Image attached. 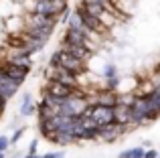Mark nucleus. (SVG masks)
Here are the masks:
<instances>
[{
	"instance_id": "f257e3e1",
	"label": "nucleus",
	"mask_w": 160,
	"mask_h": 158,
	"mask_svg": "<svg viewBox=\"0 0 160 158\" xmlns=\"http://www.w3.org/2000/svg\"><path fill=\"white\" fill-rule=\"evenodd\" d=\"M160 118V106L154 101L152 95H136L134 103L130 106V126L140 128Z\"/></svg>"
},
{
	"instance_id": "f03ea898",
	"label": "nucleus",
	"mask_w": 160,
	"mask_h": 158,
	"mask_svg": "<svg viewBox=\"0 0 160 158\" xmlns=\"http://www.w3.org/2000/svg\"><path fill=\"white\" fill-rule=\"evenodd\" d=\"M45 79H55V81L63 83V85H69V87H73V89H77V87H87L85 85V73L79 75V73H73L65 67L51 65V63H47V67H45Z\"/></svg>"
},
{
	"instance_id": "7ed1b4c3",
	"label": "nucleus",
	"mask_w": 160,
	"mask_h": 158,
	"mask_svg": "<svg viewBox=\"0 0 160 158\" xmlns=\"http://www.w3.org/2000/svg\"><path fill=\"white\" fill-rule=\"evenodd\" d=\"M49 63H51V65H59V67H65V69H69V71H73V73H79V75L87 73V65H89L87 61H83V59H79V57L71 55V53L63 51L61 47H57L51 53Z\"/></svg>"
},
{
	"instance_id": "20e7f679",
	"label": "nucleus",
	"mask_w": 160,
	"mask_h": 158,
	"mask_svg": "<svg viewBox=\"0 0 160 158\" xmlns=\"http://www.w3.org/2000/svg\"><path fill=\"white\" fill-rule=\"evenodd\" d=\"M61 39H63V41H69V43H73V45H81V47L89 49L91 53H99V49H102V45H98L89 35H85L83 31L73 28V27H65Z\"/></svg>"
},
{
	"instance_id": "39448f33",
	"label": "nucleus",
	"mask_w": 160,
	"mask_h": 158,
	"mask_svg": "<svg viewBox=\"0 0 160 158\" xmlns=\"http://www.w3.org/2000/svg\"><path fill=\"white\" fill-rule=\"evenodd\" d=\"M134 128L130 126H122V124H108V126H102L99 128V134H98V142H103V144H113V142H120L126 134Z\"/></svg>"
},
{
	"instance_id": "423d86ee",
	"label": "nucleus",
	"mask_w": 160,
	"mask_h": 158,
	"mask_svg": "<svg viewBox=\"0 0 160 158\" xmlns=\"http://www.w3.org/2000/svg\"><path fill=\"white\" fill-rule=\"evenodd\" d=\"M41 93H47V95H51V97H55L57 101L63 103L67 97L73 95V87L63 85V83L55 81V79H45V85L41 87Z\"/></svg>"
},
{
	"instance_id": "0eeeda50",
	"label": "nucleus",
	"mask_w": 160,
	"mask_h": 158,
	"mask_svg": "<svg viewBox=\"0 0 160 158\" xmlns=\"http://www.w3.org/2000/svg\"><path fill=\"white\" fill-rule=\"evenodd\" d=\"M99 128L108 126V124H113V107L109 106H99V103H91L85 111Z\"/></svg>"
},
{
	"instance_id": "6e6552de",
	"label": "nucleus",
	"mask_w": 160,
	"mask_h": 158,
	"mask_svg": "<svg viewBox=\"0 0 160 158\" xmlns=\"http://www.w3.org/2000/svg\"><path fill=\"white\" fill-rule=\"evenodd\" d=\"M0 71H2L4 75H8L12 81H16L18 85H22V83L28 79V75H31V71H28V69L20 67V65L10 63V61L2 59V57H0Z\"/></svg>"
},
{
	"instance_id": "1a4fd4ad",
	"label": "nucleus",
	"mask_w": 160,
	"mask_h": 158,
	"mask_svg": "<svg viewBox=\"0 0 160 158\" xmlns=\"http://www.w3.org/2000/svg\"><path fill=\"white\" fill-rule=\"evenodd\" d=\"M59 47L63 49V51H67V53H71V55H75V57H79V59H83V61H87L89 63L91 61V57L95 55V53H91L89 49H85V47H81V45H73V43H69V41H59Z\"/></svg>"
},
{
	"instance_id": "9d476101",
	"label": "nucleus",
	"mask_w": 160,
	"mask_h": 158,
	"mask_svg": "<svg viewBox=\"0 0 160 158\" xmlns=\"http://www.w3.org/2000/svg\"><path fill=\"white\" fill-rule=\"evenodd\" d=\"M18 83L16 81H12L8 75H4L2 71H0V93H2V97H6V99H12L16 93H18Z\"/></svg>"
},
{
	"instance_id": "9b49d317",
	"label": "nucleus",
	"mask_w": 160,
	"mask_h": 158,
	"mask_svg": "<svg viewBox=\"0 0 160 158\" xmlns=\"http://www.w3.org/2000/svg\"><path fill=\"white\" fill-rule=\"evenodd\" d=\"M24 8L20 2H14V0H0V18H8L12 14H22Z\"/></svg>"
},
{
	"instance_id": "f8f14e48",
	"label": "nucleus",
	"mask_w": 160,
	"mask_h": 158,
	"mask_svg": "<svg viewBox=\"0 0 160 158\" xmlns=\"http://www.w3.org/2000/svg\"><path fill=\"white\" fill-rule=\"evenodd\" d=\"M24 31V12L4 18V32H22Z\"/></svg>"
},
{
	"instance_id": "ddd939ff",
	"label": "nucleus",
	"mask_w": 160,
	"mask_h": 158,
	"mask_svg": "<svg viewBox=\"0 0 160 158\" xmlns=\"http://www.w3.org/2000/svg\"><path fill=\"white\" fill-rule=\"evenodd\" d=\"M18 114L22 118H31V116H37V101H32V95L31 93H24L22 95V101L18 106Z\"/></svg>"
},
{
	"instance_id": "4468645a",
	"label": "nucleus",
	"mask_w": 160,
	"mask_h": 158,
	"mask_svg": "<svg viewBox=\"0 0 160 158\" xmlns=\"http://www.w3.org/2000/svg\"><path fill=\"white\" fill-rule=\"evenodd\" d=\"M55 28L57 27H24V32L35 39H43V41H49L53 37Z\"/></svg>"
},
{
	"instance_id": "2eb2a0df",
	"label": "nucleus",
	"mask_w": 160,
	"mask_h": 158,
	"mask_svg": "<svg viewBox=\"0 0 160 158\" xmlns=\"http://www.w3.org/2000/svg\"><path fill=\"white\" fill-rule=\"evenodd\" d=\"M113 122L122 124V126H130V106H124V103H118L113 107ZM132 128V126H130Z\"/></svg>"
},
{
	"instance_id": "dca6fc26",
	"label": "nucleus",
	"mask_w": 160,
	"mask_h": 158,
	"mask_svg": "<svg viewBox=\"0 0 160 158\" xmlns=\"http://www.w3.org/2000/svg\"><path fill=\"white\" fill-rule=\"evenodd\" d=\"M144 152H146V146H134V148L120 152L118 158H144Z\"/></svg>"
},
{
	"instance_id": "f3484780",
	"label": "nucleus",
	"mask_w": 160,
	"mask_h": 158,
	"mask_svg": "<svg viewBox=\"0 0 160 158\" xmlns=\"http://www.w3.org/2000/svg\"><path fill=\"white\" fill-rule=\"evenodd\" d=\"M116 75H120V69H118L116 63H106V65L102 67V77H103V79L116 77Z\"/></svg>"
},
{
	"instance_id": "a211bd4d",
	"label": "nucleus",
	"mask_w": 160,
	"mask_h": 158,
	"mask_svg": "<svg viewBox=\"0 0 160 158\" xmlns=\"http://www.w3.org/2000/svg\"><path fill=\"white\" fill-rule=\"evenodd\" d=\"M24 132H27V128H24V126L16 128V130L12 132V136H10V146H12V148H14V146H18V144H20V140H22Z\"/></svg>"
},
{
	"instance_id": "6ab92c4d",
	"label": "nucleus",
	"mask_w": 160,
	"mask_h": 158,
	"mask_svg": "<svg viewBox=\"0 0 160 158\" xmlns=\"http://www.w3.org/2000/svg\"><path fill=\"white\" fill-rule=\"evenodd\" d=\"M120 81H122V75H116V77H109L106 79V83H103V87H108V89H116L120 87Z\"/></svg>"
},
{
	"instance_id": "aec40b11",
	"label": "nucleus",
	"mask_w": 160,
	"mask_h": 158,
	"mask_svg": "<svg viewBox=\"0 0 160 158\" xmlns=\"http://www.w3.org/2000/svg\"><path fill=\"white\" fill-rule=\"evenodd\" d=\"M10 136H0V152H8V150H10Z\"/></svg>"
},
{
	"instance_id": "412c9836",
	"label": "nucleus",
	"mask_w": 160,
	"mask_h": 158,
	"mask_svg": "<svg viewBox=\"0 0 160 158\" xmlns=\"http://www.w3.org/2000/svg\"><path fill=\"white\" fill-rule=\"evenodd\" d=\"M37 152H39V140L32 138L31 144H28V154H37Z\"/></svg>"
},
{
	"instance_id": "4be33fe9",
	"label": "nucleus",
	"mask_w": 160,
	"mask_h": 158,
	"mask_svg": "<svg viewBox=\"0 0 160 158\" xmlns=\"http://www.w3.org/2000/svg\"><path fill=\"white\" fill-rule=\"evenodd\" d=\"M43 158H65V152H63V150H55V152H47V154H43Z\"/></svg>"
},
{
	"instance_id": "5701e85b",
	"label": "nucleus",
	"mask_w": 160,
	"mask_h": 158,
	"mask_svg": "<svg viewBox=\"0 0 160 158\" xmlns=\"http://www.w3.org/2000/svg\"><path fill=\"white\" fill-rule=\"evenodd\" d=\"M158 150L156 148H146V152H144V158H158Z\"/></svg>"
},
{
	"instance_id": "b1692460",
	"label": "nucleus",
	"mask_w": 160,
	"mask_h": 158,
	"mask_svg": "<svg viewBox=\"0 0 160 158\" xmlns=\"http://www.w3.org/2000/svg\"><path fill=\"white\" fill-rule=\"evenodd\" d=\"M152 97H154V101L160 106V85H156L154 87V91H152Z\"/></svg>"
},
{
	"instance_id": "393cba45",
	"label": "nucleus",
	"mask_w": 160,
	"mask_h": 158,
	"mask_svg": "<svg viewBox=\"0 0 160 158\" xmlns=\"http://www.w3.org/2000/svg\"><path fill=\"white\" fill-rule=\"evenodd\" d=\"M22 158H43V154H39V152H37V154H28V152H27Z\"/></svg>"
},
{
	"instance_id": "a878e982",
	"label": "nucleus",
	"mask_w": 160,
	"mask_h": 158,
	"mask_svg": "<svg viewBox=\"0 0 160 158\" xmlns=\"http://www.w3.org/2000/svg\"><path fill=\"white\" fill-rule=\"evenodd\" d=\"M0 118H2V111H0Z\"/></svg>"
},
{
	"instance_id": "bb28decb",
	"label": "nucleus",
	"mask_w": 160,
	"mask_h": 158,
	"mask_svg": "<svg viewBox=\"0 0 160 158\" xmlns=\"http://www.w3.org/2000/svg\"><path fill=\"white\" fill-rule=\"evenodd\" d=\"M158 158H160V156H158Z\"/></svg>"
}]
</instances>
